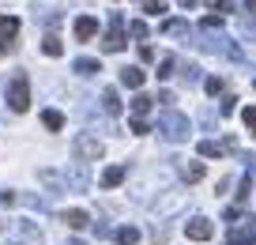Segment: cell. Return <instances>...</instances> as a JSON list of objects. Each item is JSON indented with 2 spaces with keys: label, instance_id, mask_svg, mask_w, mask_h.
Wrapping results in <instances>:
<instances>
[{
  "label": "cell",
  "instance_id": "cell-1",
  "mask_svg": "<svg viewBox=\"0 0 256 245\" xmlns=\"http://www.w3.org/2000/svg\"><path fill=\"white\" fill-rule=\"evenodd\" d=\"M158 132L166 136V140H174V143H184L188 140V117L177 113V110H166L162 121H158Z\"/></svg>",
  "mask_w": 256,
  "mask_h": 245
},
{
  "label": "cell",
  "instance_id": "cell-2",
  "mask_svg": "<svg viewBox=\"0 0 256 245\" xmlns=\"http://www.w3.org/2000/svg\"><path fill=\"white\" fill-rule=\"evenodd\" d=\"M4 98H8V110H16V113L30 110V87H26V76H12Z\"/></svg>",
  "mask_w": 256,
  "mask_h": 245
},
{
  "label": "cell",
  "instance_id": "cell-3",
  "mask_svg": "<svg viewBox=\"0 0 256 245\" xmlns=\"http://www.w3.org/2000/svg\"><path fill=\"white\" fill-rule=\"evenodd\" d=\"M120 27H124V19L113 12L110 31H106V38H102V49H106V53H120V49H124V31H120Z\"/></svg>",
  "mask_w": 256,
  "mask_h": 245
},
{
  "label": "cell",
  "instance_id": "cell-4",
  "mask_svg": "<svg viewBox=\"0 0 256 245\" xmlns=\"http://www.w3.org/2000/svg\"><path fill=\"white\" fill-rule=\"evenodd\" d=\"M72 151H76V158L80 162H94V158H102V140H94V136H80V140L72 143Z\"/></svg>",
  "mask_w": 256,
  "mask_h": 245
},
{
  "label": "cell",
  "instance_id": "cell-5",
  "mask_svg": "<svg viewBox=\"0 0 256 245\" xmlns=\"http://www.w3.org/2000/svg\"><path fill=\"white\" fill-rule=\"evenodd\" d=\"M16 245H46V237H42V230H38L34 219H19L16 222Z\"/></svg>",
  "mask_w": 256,
  "mask_h": 245
},
{
  "label": "cell",
  "instance_id": "cell-6",
  "mask_svg": "<svg viewBox=\"0 0 256 245\" xmlns=\"http://www.w3.org/2000/svg\"><path fill=\"white\" fill-rule=\"evenodd\" d=\"M252 241H256V222H252V219L234 222V230H230V237H226V245H252Z\"/></svg>",
  "mask_w": 256,
  "mask_h": 245
},
{
  "label": "cell",
  "instance_id": "cell-7",
  "mask_svg": "<svg viewBox=\"0 0 256 245\" xmlns=\"http://www.w3.org/2000/svg\"><path fill=\"white\" fill-rule=\"evenodd\" d=\"M184 234H188L192 241H208V237L215 234V222H211V219H204V215H196V219H188V222H184Z\"/></svg>",
  "mask_w": 256,
  "mask_h": 245
},
{
  "label": "cell",
  "instance_id": "cell-8",
  "mask_svg": "<svg viewBox=\"0 0 256 245\" xmlns=\"http://www.w3.org/2000/svg\"><path fill=\"white\" fill-rule=\"evenodd\" d=\"M16 34H19V16H0V49L4 53L16 46Z\"/></svg>",
  "mask_w": 256,
  "mask_h": 245
},
{
  "label": "cell",
  "instance_id": "cell-9",
  "mask_svg": "<svg viewBox=\"0 0 256 245\" xmlns=\"http://www.w3.org/2000/svg\"><path fill=\"white\" fill-rule=\"evenodd\" d=\"M90 185V174H87V162H76L72 170H68V189L72 192H83Z\"/></svg>",
  "mask_w": 256,
  "mask_h": 245
},
{
  "label": "cell",
  "instance_id": "cell-10",
  "mask_svg": "<svg viewBox=\"0 0 256 245\" xmlns=\"http://www.w3.org/2000/svg\"><path fill=\"white\" fill-rule=\"evenodd\" d=\"M226 151H234V140H222V143L218 140H200V155L204 158H222Z\"/></svg>",
  "mask_w": 256,
  "mask_h": 245
},
{
  "label": "cell",
  "instance_id": "cell-11",
  "mask_svg": "<svg viewBox=\"0 0 256 245\" xmlns=\"http://www.w3.org/2000/svg\"><path fill=\"white\" fill-rule=\"evenodd\" d=\"M60 222H64V226H72V230H83V226L90 222V215L83 211V207H64V211H60Z\"/></svg>",
  "mask_w": 256,
  "mask_h": 245
},
{
  "label": "cell",
  "instance_id": "cell-12",
  "mask_svg": "<svg viewBox=\"0 0 256 245\" xmlns=\"http://www.w3.org/2000/svg\"><path fill=\"white\" fill-rule=\"evenodd\" d=\"M72 31H76V38H80V42H90V38L98 34V19H94V16H80Z\"/></svg>",
  "mask_w": 256,
  "mask_h": 245
},
{
  "label": "cell",
  "instance_id": "cell-13",
  "mask_svg": "<svg viewBox=\"0 0 256 245\" xmlns=\"http://www.w3.org/2000/svg\"><path fill=\"white\" fill-rule=\"evenodd\" d=\"M38 181L46 185V189H53V196H60V192H68V181H64L60 174H53V170H38Z\"/></svg>",
  "mask_w": 256,
  "mask_h": 245
},
{
  "label": "cell",
  "instance_id": "cell-14",
  "mask_svg": "<svg viewBox=\"0 0 256 245\" xmlns=\"http://www.w3.org/2000/svg\"><path fill=\"white\" fill-rule=\"evenodd\" d=\"M120 83H124V87H132V91H140V87H144V68L124 64V68H120Z\"/></svg>",
  "mask_w": 256,
  "mask_h": 245
},
{
  "label": "cell",
  "instance_id": "cell-15",
  "mask_svg": "<svg viewBox=\"0 0 256 245\" xmlns=\"http://www.w3.org/2000/svg\"><path fill=\"white\" fill-rule=\"evenodd\" d=\"M120 181H124V166H110L102 174V189H117Z\"/></svg>",
  "mask_w": 256,
  "mask_h": 245
},
{
  "label": "cell",
  "instance_id": "cell-16",
  "mask_svg": "<svg viewBox=\"0 0 256 245\" xmlns=\"http://www.w3.org/2000/svg\"><path fill=\"white\" fill-rule=\"evenodd\" d=\"M42 53H46V57H60L64 53V42L56 38V34H46V38H42Z\"/></svg>",
  "mask_w": 256,
  "mask_h": 245
},
{
  "label": "cell",
  "instance_id": "cell-17",
  "mask_svg": "<svg viewBox=\"0 0 256 245\" xmlns=\"http://www.w3.org/2000/svg\"><path fill=\"white\" fill-rule=\"evenodd\" d=\"M72 68L80 72V76H94V72H102V64H98L94 57H80V61H76Z\"/></svg>",
  "mask_w": 256,
  "mask_h": 245
},
{
  "label": "cell",
  "instance_id": "cell-18",
  "mask_svg": "<svg viewBox=\"0 0 256 245\" xmlns=\"http://www.w3.org/2000/svg\"><path fill=\"white\" fill-rule=\"evenodd\" d=\"M42 125H46L49 132H60V128H64V113H56V110H46V113H42Z\"/></svg>",
  "mask_w": 256,
  "mask_h": 245
},
{
  "label": "cell",
  "instance_id": "cell-19",
  "mask_svg": "<svg viewBox=\"0 0 256 245\" xmlns=\"http://www.w3.org/2000/svg\"><path fill=\"white\" fill-rule=\"evenodd\" d=\"M102 110L110 113V117H117V113H120V98H117V91H113V87L102 95Z\"/></svg>",
  "mask_w": 256,
  "mask_h": 245
},
{
  "label": "cell",
  "instance_id": "cell-20",
  "mask_svg": "<svg viewBox=\"0 0 256 245\" xmlns=\"http://www.w3.org/2000/svg\"><path fill=\"white\" fill-rule=\"evenodd\" d=\"M151 106H154V98H151V95H144V91H140V95L132 98V113H136V117H144V113L151 110Z\"/></svg>",
  "mask_w": 256,
  "mask_h": 245
},
{
  "label": "cell",
  "instance_id": "cell-21",
  "mask_svg": "<svg viewBox=\"0 0 256 245\" xmlns=\"http://www.w3.org/2000/svg\"><path fill=\"white\" fill-rule=\"evenodd\" d=\"M181 174H184V181H200L204 177V162H184Z\"/></svg>",
  "mask_w": 256,
  "mask_h": 245
},
{
  "label": "cell",
  "instance_id": "cell-22",
  "mask_svg": "<svg viewBox=\"0 0 256 245\" xmlns=\"http://www.w3.org/2000/svg\"><path fill=\"white\" fill-rule=\"evenodd\" d=\"M117 241H120V245H136V241H140V230H136V226H120V230H117Z\"/></svg>",
  "mask_w": 256,
  "mask_h": 245
},
{
  "label": "cell",
  "instance_id": "cell-23",
  "mask_svg": "<svg viewBox=\"0 0 256 245\" xmlns=\"http://www.w3.org/2000/svg\"><path fill=\"white\" fill-rule=\"evenodd\" d=\"M174 68H177L174 57H162V61H158V72H154V76H158V79H170V76H174Z\"/></svg>",
  "mask_w": 256,
  "mask_h": 245
},
{
  "label": "cell",
  "instance_id": "cell-24",
  "mask_svg": "<svg viewBox=\"0 0 256 245\" xmlns=\"http://www.w3.org/2000/svg\"><path fill=\"white\" fill-rule=\"evenodd\" d=\"M241 121H245L248 136H256V106H245V110H241Z\"/></svg>",
  "mask_w": 256,
  "mask_h": 245
},
{
  "label": "cell",
  "instance_id": "cell-25",
  "mask_svg": "<svg viewBox=\"0 0 256 245\" xmlns=\"http://www.w3.org/2000/svg\"><path fill=\"white\" fill-rule=\"evenodd\" d=\"M162 31H166V34H184L188 27H184L181 19H166V23H162Z\"/></svg>",
  "mask_w": 256,
  "mask_h": 245
},
{
  "label": "cell",
  "instance_id": "cell-26",
  "mask_svg": "<svg viewBox=\"0 0 256 245\" xmlns=\"http://www.w3.org/2000/svg\"><path fill=\"white\" fill-rule=\"evenodd\" d=\"M144 12H147V16H162L166 4H162V0H144Z\"/></svg>",
  "mask_w": 256,
  "mask_h": 245
},
{
  "label": "cell",
  "instance_id": "cell-27",
  "mask_svg": "<svg viewBox=\"0 0 256 245\" xmlns=\"http://www.w3.org/2000/svg\"><path fill=\"white\" fill-rule=\"evenodd\" d=\"M128 31L136 34V38H147V23H144V19H132V23H128Z\"/></svg>",
  "mask_w": 256,
  "mask_h": 245
},
{
  "label": "cell",
  "instance_id": "cell-28",
  "mask_svg": "<svg viewBox=\"0 0 256 245\" xmlns=\"http://www.w3.org/2000/svg\"><path fill=\"white\" fill-rule=\"evenodd\" d=\"M128 128H132V132H136V136H147V132H151L144 117H132V125H128Z\"/></svg>",
  "mask_w": 256,
  "mask_h": 245
},
{
  "label": "cell",
  "instance_id": "cell-29",
  "mask_svg": "<svg viewBox=\"0 0 256 245\" xmlns=\"http://www.w3.org/2000/svg\"><path fill=\"white\" fill-rule=\"evenodd\" d=\"M204 87H208V95H222V79H218V76H211L208 83H204Z\"/></svg>",
  "mask_w": 256,
  "mask_h": 245
},
{
  "label": "cell",
  "instance_id": "cell-30",
  "mask_svg": "<svg viewBox=\"0 0 256 245\" xmlns=\"http://www.w3.org/2000/svg\"><path fill=\"white\" fill-rule=\"evenodd\" d=\"M248 189H252V177H241V185H238V200H245V196H248Z\"/></svg>",
  "mask_w": 256,
  "mask_h": 245
},
{
  "label": "cell",
  "instance_id": "cell-31",
  "mask_svg": "<svg viewBox=\"0 0 256 245\" xmlns=\"http://www.w3.org/2000/svg\"><path fill=\"white\" fill-rule=\"evenodd\" d=\"M23 204H30V207H46V200L34 196V192H23Z\"/></svg>",
  "mask_w": 256,
  "mask_h": 245
},
{
  "label": "cell",
  "instance_id": "cell-32",
  "mask_svg": "<svg viewBox=\"0 0 256 245\" xmlns=\"http://www.w3.org/2000/svg\"><path fill=\"white\" fill-rule=\"evenodd\" d=\"M211 8L222 16V12H234V4H230V0H211Z\"/></svg>",
  "mask_w": 256,
  "mask_h": 245
},
{
  "label": "cell",
  "instance_id": "cell-33",
  "mask_svg": "<svg viewBox=\"0 0 256 245\" xmlns=\"http://www.w3.org/2000/svg\"><path fill=\"white\" fill-rule=\"evenodd\" d=\"M204 27H208V31H218V27H222V16H208V19H204Z\"/></svg>",
  "mask_w": 256,
  "mask_h": 245
},
{
  "label": "cell",
  "instance_id": "cell-34",
  "mask_svg": "<svg viewBox=\"0 0 256 245\" xmlns=\"http://www.w3.org/2000/svg\"><path fill=\"white\" fill-rule=\"evenodd\" d=\"M140 61L151 64V61H154V49H151V46H140Z\"/></svg>",
  "mask_w": 256,
  "mask_h": 245
},
{
  "label": "cell",
  "instance_id": "cell-35",
  "mask_svg": "<svg viewBox=\"0 0 256 245\" xmlns=\"http://www.w3.org/2000/svg\"><path fill=\"white\" fill-rule=\"evenodd\" d=\"M16 200H19V196H16L12 189H4V192H0V204H16Z\"/></svg>",
  "mask_w": 256,
  "mask_h": 245
},
{
  "label": "cell",
  "instance_id": "cell-36",
  "mask_svg": "<svg viewBox=\"0 0 256 245\" xmlns=\"http://www.w3.org/2000/svg\"><path fill=\"white\" fill-rule=\"evenodd\" d=\"M181 4H184V8H196V4H200V0H181Z\"/></svg>",
  "mask_w": 256,
  "mask_h": 245
},
{
  "label": "cell",
  "instance_id": "cell-37",
  "mask_svg": "<svg viewBox=\"0 0 256 245\" xmlns=\"http://www.w3.org/2000/svg\"><path fill=\"white\" fill-rule=\"evenodd\" d=\"M245 8H248V12H252V8H256V0H245Z\"/></svg>",
  "mask_w": 256,
  "mask_h": 245
},
{
  "label": "cell",
  "instance_id": "cell-38",
  "mask_svg": "<svg viewBox=\"0 0 256 245\" xmlns=\"http://www.w3.org/2000/svg\"><path fill=\"white\" fill-rule=\"evenodd\" d=\"M0 230H4V222H0Z\"/></svg>",
  "mask_w": 256,
  "mask_h": 245
}]
</instances>
